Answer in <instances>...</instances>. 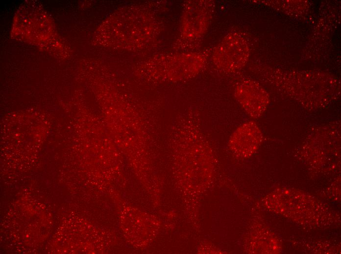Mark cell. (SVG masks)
<instances>
[{
  "instance_id": "4",
  "label": "cell",
  "mask_w": 341,
  "mask_h": 254,
  "mask_svg": "<svg viewBox=\"0 0 341 254\" xmlns=\"http://www.w3.org/2000/svg\"><path fill=\"white\" fill-rule=\"evenodd\" d=\"M215 4L211 0L188 1L182 20V33L191 40H197L208 31L215 11Z\"/></svg>"
},
{
  "instance_id": "1",
  "label": "cell",
  "mask_w": 341,
  "mask_h": 254,
  "mask_svg": "<svg viewBox=\"0 0 341 254\" xmlns=\"http://www.w3.org/2000/svg\"><path fill=\"white\" fill-rule=\"evenodd\" d=\"M265 69V77L268 82L307 109L323 108L340 96V82L328 73L284 70L271 67Z\"/></svg>"
},
{
  "instance_id": "2",
  "label": "cell",
  "mask_w": 341,
  "mask_h": 254,
  "mask_svg": "<svg viewBox=\"0 0 341 254\" xmlns=\"http://www.w3.org/2000/svg\"><path fill=\"white\" fill-rule=\"evenodd\" d=\"M207 63L205 55L199 52L164 55L154 61V69L164 80L177 81L193 78L204 68Z\"/></svg>"
},
{
  "instance_id": "6",
  "label": "cell",
  "mask_w": 341,
  "mask_h": 254,
  "mask_svg": "<svg viewBox=\"0 0 341 254\" xmlns=\"http://www.w3.org/2000/svg\"><path fill=\"white\" fill-rule=\"evenodd\" d=\"M263 139V134L253 121L240 125L232 133L228 142L231 150L236 155L247 157L258 149Z\"/></svg>"
},
{
  "instance_id": "7",
  "label": "cell",
  "mask_w": 341,
  "mask_h": 254,
  "mask_svg": "<svg viewBox=\"0 0 341 254\" xmlns=\"http://www.w3.org/2000/svg\"><path fill=\"white\" fill-rule=\"evenodd\" d=\"M261 3H267L272 7L292 16H301L308 10L309 5L304 0H267L260 1Z\"/></svg>"
},
{
  "instance_id": "3",
  "label": "cell",
  "mask_w": 341,
  "mask_h": 254,
  "mask_svg": "<svg viewBox=\"0 0 341 254\" xmlns=\"http://www.w3.org/2000/svg\"><path fill=\"white\" fill-rule=\"evenodd\" d=\"M250 49L246 38L240 32L225 35L213 50L212 60L220 70L228 73L242 69L249 59Z\"/></svg>"
},
{
  "instance_id": "5",
  "label": "cell",
  "mask_w": 341,
  "mask_h": 254,
  "mask_svg": "<svg viewBox=\"0 0 341 254\" xmlns=\"http://www.w3.org/2000/svg\"><path fill=\"white\" fill-rule=\"evenodd\" d=\"M234 96L244 111L250 117H261L270 102L269 95L257 82L246 79L239 82L234 90Z\"/></svg>"
}]
</instances>
